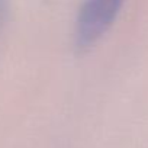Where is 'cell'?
<instances>
[{
    "mask_svg": "<svg viewBox=\"0 0 148 148\" xmlns=\"http://www.w3.org/2000/svg\"><path fill=\"white\" fill-rule=\"evenodd\" d=\"M125 0H84L74 25L77 55L92 51L115 23Z\"/></svg>",
    "mask_w": 148,
    "mask_h": 148,
    "instance_id": "obj_1",
    "label": "cell"
},
{
    "mask_svg": "<svg viewBox=\"0 0 148 148\" xmlns=\"http://www.w3.org/2000/svg\"><path fill=\"white\" fill-rule=\"evenodd\" d=\"M9 18V2L0 0V28H2Z\"/></svg>",
    "mask_w": 148,
    "mask_h": 148,
    "instance_id": "obj_2",
    "label": "cell"
}]
</instances>
